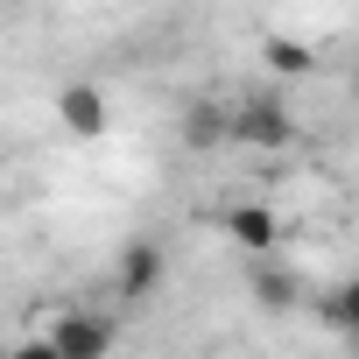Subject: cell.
I'll use <instances>...</instances> for the list:
<instances>
[{
  "instance_id": "cell-7",
  "label": "cell",
  "mask_w": 359,
  "mask_h": 359,
  "mask_svg": "<svg viewBox=\"0 0 359 359\" xmlns=\"http://www.w3.org/2000/svg\"><path fill=\"white\" fill-rule=\"evenodd\" d=\"M57 120H64V127H71L78 141H99L113 113H106V92H99V85H85V78H71V85L57 92Z\"/></svg>"
},
{
  "instance_id": "cell-9",
  "label": "cell",
  "mask_w": 359,
  "mask_h": 359,
  "mask_svg": "<svg viewBox=\"0 0 359 359\" xmlns=\"http://www.w3.org/2000/svg\"><path fill=\"white\" fill-rule=\"evenodd\" d=\"M261 64H268L275 78H310V71H317V50H303L296 36H268V43H261Z\"/></svg>"
},
{
  "instance_id": "cell-11",
  "label": "cell",
  "mask_w": 359,
  "mask_h": 359,
  "mask_svg": "<svg viewBox=\"0 0 359 359\" xmlns=\"http://www.w3.org/2000/svg\"><path fill=\"white\" fill-rule=\"evenodd\" d=\"M352 99H359V64H352Z\"/></svg>"
},
{
  "instance_id": "cell-10",
  "label": "cell",
  "mask_w": 359,
  "mask_h": 359,
  "mask_svg": "<svg viewBox=\"0 0 359 359\" xmlns=\"http://www.w3.org/2000/svg\"><path fill=\"white\" fill-rule=\"evenodd\" d=\"M8 359H64V352H57V338L43 331V338H22V345H15Z\"/></svg>"
},
{
  "instance_id": "cell-5",
  "label": "cell",
  "mask_w": 359,
  "mask_h": 359,
  "mask_svg": "<svg viewBox=\"0 0 359 359\" xmlns=\"http://www.w3.org/2000/svg\"><path fill=\"white\" fill-rule=\"evenodd\" d=\"M162 275H169V254H162L155 240H127V247H120V268H113V282H120V296H127V303L155 296V289H162Z\"/></svg>"
},
{
  "instance_id": "cell-8",
  "label": "cell",
  "mask_w": 359,
  "mask_h": 359,
  "mask_svg": "<svg viewBox=\"0 0 359 359\" xmlns=\"http://www.w3.org/2000/svg\"><path fill=\"white\" fill-rule=\"evenodd\" d=\"M226 120H233V99H191L184 120H176V134H184V148H219Z\"/></svg>"
},
{
  "instance_id": "cell-1",
  "label": "cell",
  "mask_w": 359,
  "mask_h": 359,
  "mask_svg": "<svg viewBox=\"0 0 359 359\" xmlns=\"http://www.w3.org/2000/svg\"><path fill=\"white\" fill-rule=\"evenodd\" d=\"M226 141L233 148H254V155H282L296 141V113L282 92H240L233 99V120H226Z\"/></svg>"
},
{
  "instance_id": "cell-6",
  "label": "cell",
  "mask_w": 359,
  "mask_h": 359,
  "mask_svg": "<svg viewBox=\"0 0 359 359\" xmlns=\"http://www.w3.org/2000/svg\"><path fill=\"white\" fill-rule=\"evenodd\" d=\"M331 338H345V345H359V275H345V282H331V289H317L310 303H303Z\"/></svg>"
},
{
  "instance_id": "cell-3",
  "label": "cell",
  "mask_w": 359,
  "mask_h": 359,
  "mask_svg": "<svg viewBox=\"0 0 359 359\" xmlns=\"http://www.w3.org/2000/svg\"><path fill=\"white\" fill-rule=\"evenodd\" d=\"M247 296H254L268 317H282V310H303V303H310L303 275H296L282 254H247Z\"/></svg>"
},
{
  "instance_id": "cell-2",
  "label": "cell",
  "mask_w": 359,
  "mask_h": 359,
  "mask_svg": "<svg viewBox=\"0 0 359 359\" xmlns=\"http://www.w3.org/2000/svg\"><path fill=\"white\" fill-rule=\"evenodd\" d=\"M50 338H57L64 359H113L120 324H113L106 310H57V317H50Z\"/></svg>"
},
{
  "instance_id": "cell-4",
  "label": "cell",
  "mask_w": 359,
  "mask_h": 359,
  "mask_svg": "<svg viewBox=\"0 0 359 359\" xmlns=\"http://www.w3.org/2000/svg\"><path fill=\"white\" fill-rule=\"evenodd\" d=\"M219 226H226V240H233L240 254H275V247H282V219H275L268 205H254V198L226 205V212H219Z\"/></svg>"
}]
</instances>
